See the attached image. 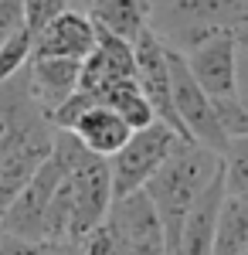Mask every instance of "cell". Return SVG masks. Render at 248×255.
<instances>
[{
    "label": "cell",
    "mask_w": 248,
    "mask_h": 255,
    "mask_svg": "<svg viewBox=\"0 0 248 255\" xmlns=\"http://www.w3.org/2000/svg\"><path fill=\"white\" fill-rule=\"evenodd\" d=\"M96 48V24L89 10H61L41 31H34V55L31 58H72L85 61Z\"/></svg>",
    "instance_id": "8fae6325"
},
{
    "label": "cell",
    "mask_w": 248,
    "mask_h": 255,
    "mask_svg": "<svg viewBox=\"0 0 248 255\" xmlns=\"http://www.w3.org/2000/svg\"><path fill=\"white\" fill-rule=\"evenodd\" d=\"M225 174L218 170V177L204 187V194L194 201L191 215L184 218L180 235L173 242V255H211L214 252V232H218V215L225 204Z\"/></svg>",
    "instance_id": "7c38bea8"
},
{
    "label": "cell",
    "mask_w": 248,
    "mask_h": 255,
    "mask_svg": "<svg viewBox=\"0 0 248 255\" xmlns=\"http://www.w3.org/2000/svg\"><path fill=\"white\" fill-rule=\"evenodd\" d=\"M106 221L119 235L126 255H150V252H160V249H170L167 232L160 225V215H156L146 191H133L126 197H116Z\"/></svg>",
    "instance_id": "ba28073f"
},
{
    "label": "cell",
    "mask_w": 248,
    "mask_h": 255,
    "mask_svg": "<svg viewBox=\"0 0 248 255\" xmlns=\"http://www.w3.org/2000/svg\"><path fill=\"white\" fill-rule=\"evenodd\" d=\"M20 24H24V7H20V0H0V44L10 38Z\"/></svg>",
    "instance_id": "603a6c76"
},
{
    "label": "cell",
    "mask_w": 248,
    "mask_h": 255,
    "mask_svg": "<svg viewBox=\"0 0 248 255\" xmlns=\"http://www.w3.org/2000/svg\"><path fill=\"white\" fill-rule=\"evenodd\" d=\"M150 255H173V249H160V252H150Z\"/></svg>",
    "instance_id": "d4e9b609"
},
{
    "label": "cell",
    "mask_w": 248,
    "mask_h": 255,
    "mask_svg": "<svg viewBox=\"0 0 248 255\" xmlns=\"http://www.w3.org/2000/svg\"><path fill=\"white\" fill-rule=\"evenodd\" d=\"M78 249H82V255H126L119 235L109 228V221H102L99 228H92L89 235L82 238V245H78Z\"/></svg>",
    "instance_id": "44dd1931"
},
{
    "label": "cell",
    "mask_w": 248,
    "mask_h": 255,
    "mask_svg": "<svg viewBox=\"0 0 248 255\" xmlns=\"http://www.w3.org/2000/svg\"><path fill=\"white\" fill-rule=\"evenodd\" d=\"M99 102H102V106H109L113 113H119V116L133 126V133H136V129H146V126L156 123V113H153L150 99L143 96V89L136 85V79L113 82V85L99 96Z\"/></svg>",
    "instance_id": "2e32d148"
},
{
    "label": "cell",
    "mask_w": 248,
    "mask_h": 255,
    "mask_svg": "<svg viewBox=\"0 0 248 255\" xmlns=\"http://www.w3.org/2000/svg\"><path fill=\"white\" fill-rule=\"evenodd\" d=\"M191 75L197 79V85L208 92L211 99H228V96H242L238 85V44L231 31H221L214 38L194 44L184 55Z\"/></svg>",
    "instance_id": "9c48e42d"
},
{
    "label": "cell",
    "mask_w": 248,
    "mask_h": 255,
    "mask_svg": "<svg viewBox=\"0 0 248 255\" xmlns=\"http://www.w3.org/2000/svg\"><path fill=\"white\" fill-rule=\"evenodd\" d=\"M27 255H82V249L72 245V242H51V238H44V242H27Z\"/></svg>",
    "instance_id": "cb8c5ba5"
},
{
    "label": "cell",
    "mask_w": 248,
    "mask_h": 255,
    "mask_svg": "<svg viewBox=\"0 0 248 255\" xmlns=\"http://www.w3.org/2000/svg\"><path fill=\"white\" fill-rule=\"evenodd\" d=\"M20 7H24V24L31 31H41L51 17L68 10V0H20Z\"/></svg>",
    "instance_id": "7402d4cb"
},
{
    "label": "cell",
    "mask_w": 248,
    "mask_h": 255,
    "mask_svg": "<svg viewBox=\"0 0 248 255\" xmlns=\"http://www.w3.org/2000/svg\"><path fill=\"white\" fill-rule=\"evenodd\" d=\"M245 252H248V201L225 197L211 255H245Z\"/></svg>",
    "instance_id": "e0dca14e"
},
{
    "label": "cell",
    "mask_w": 248,
    "mask_h": 255,
    "mask_svg": "<svg viewBox=\"0 0 248 255\" xmlns=\"http://www.w3.org/2000/svg\"><path fill=\"white\" fill-rule=\"evenodd\" d=\"M85 10L96 27L133 44L143 31H150L153 0H89Z\"/></svg>",
    "instance_id": "9a60e30c"
},
{
    "label": "cell",
    "mask_w": 248,
    "mask_h": 255,
    "mask_svg": "<svg viewBox=\"0 0 248 255\" xmlns=\"http://www.w3.org/2000/svg\"><path fill=\"white\" fill-rule=\"evenodd\" d=\"M221 170V157L211 153L208 146L194 143V139H180L170 150V157L160 163V170L146 180V194H150L153 208L160 215V225L167 232V242H177L184 218L191 215L194 201L204 194L211 180Z\"/></svg>",
    "instance_id": "6da1fadb"
},
{
    "label": "cell",
    "mask_w": 248,
    "mask_h": 255,
    "mask_svg": "<svg viewBox=\"0 0 248 255\" xmlns=\"http://www.w3.org/2000/svg\"><path fill=\"white\" fill-rule=\"evenodd\" d=\"M31 55H34V31L27 24H20L17 31L0 44V82H7L17 72H24Z\"/></svg>",
    "instance_id": "d6986e66"
},
{
    "label": "cell",
    "mask_w": 248,
    "mask_h": 255,
    "mask_svg": "<svg viewBox=\"0 0 248 255\" xmlns=\"http://www.w3.org/2000/svg\"><path fill=\"white\" fill-rule=\"evenodd\" d=\"M221 174H225L228 197L248 201V136L228 139V146L221 153Z\"/></svg>",
    "instance_id": "ac0fdd59"
},
{
    "label": "cell",
    "mask_w": 248,
    "mask_h": 255,
    "mask_svg": "<svg viewBox=\"0 0 248 255\" xmlns=\"http://www.w3.org/2000/svg\"><path fill=\"white\" fill-rule=\"evenodd\" d=\"M136 51V85L143 89V96L150 99L153 113H156V123L170 126L180 139H187L180 119H177V109H173V92H170V48L163 44V38L156 31H143L139 38L133 41Z\"/></svg>",
    "instance_id": "52a82bcc"
},
{
    "label": "cell",
    "mask_w": 248,
    "mask_h": 255,
    "mask_svg": "<svg viewBox=\"0 0 248 255\" xmlns=\"http://www.w3.org/2000/svg\"><path fill=\"white\" fill-rule=\"evenodd\" d=\"M180 143V136L170 126L153 123L146 129H136L133 136L126 139V146L109 157V174H113V197H126L133 191H143L160 163L170 157V150Z\"/></svg>",
    "instance_id": "277c9868"
},
{
    "label": "cell",
    "mask_w": 248,
    "mask_h": 255,
    "mask_svg": "<svg viewBox=\"0 0 248 255\" xmlns=\"http://www.w3.org/2000/svg\"><path fill=\"white\" fill-rule=\"evenodd\" d=\"M170 92H173V109H177V119L184 126L187 139L208 146L211 153H225L228 146V136L221 133L218 126V113H214V99L197 85V79L191 75L187 61L180 51L170 48Z\"/></svg>",
    "instance_id": "5b68a950"
},
{
    "label": "cell",
    "mask_w": 248,
    "mask_h": 255,
    "mask_svg": "<svg viewBox=\"0 0 248 255\" xmlns=\"http://www.w3.org/2000/svg\"><path fill=\"white\" fill-rule=\"evenodd\" d=\"M68 133H72L92 157L109 160L126 146V139L133 136V126L119 116V113H113L109 106L96 102V106H89V109L68 126Z\"/></svg>",
    "instance_id": "5bb4252c"
},
{
    "label": "cell",
    "mask_w": 248,
    "mask_h": 255,
    "mask_svg": "<svg viewBox=\"0 0 248 255\" xmlns=\"http://www.w3.org/2000/svg\"><path fill=\"white\" fill-rule=\"evenodd\" d=\"M113 201L116 197L109 160L89 157L55 191L51 204H48V218H44V238L82 245V238L109 218Z\"/></svg>",
    "instance_id": "7a4b0ae2"
},
{
    "label": "cell",
    "mask_w": 248,
    "mask_h": 255,
    "mask_svg": "<svg viewBox=\"0 0 248 255\" xmlns=\"http://www.w3.org/2000/svg\"><path fill=\"white\" fill-rule=\"evenodd\" d=\"M51 146H55V126L48 123V116L34 119L0 146V215L31 184L41 163L51 157Z\"/></svg>",
    "instance_id": "8992f818"
},
{
    "label": "cell",
    "mask_w": 248,
    "mask_h": 255,
    "mask_svg": "<svg viewBox=\"0 0 248 255\" xmlns=\"http://www.w3.org/2000/svg\"><path fill=\"white\" fill-rule=\"evenodd\" d=\"M123 79H136V51L129 41L116 38L109 31L96 27V48L89 51V58L82 61V75H78V92H89L99 102V96Z\"/></svg>",
    "instance_id": "30bf717a"
},
{
    "label": "cell",
    "mask_w": 248,
    "mask_h": 255,
    "mask_svg": "<svg viewBox=\"0 0 248 255\" xmlns=\"http://www.w3.org/2000/svg\"><path fill=\"white\" fill-rule=\"evenodd\" d=\"M245 255H248V252H245Z\"/></svg>",
    "instance_id": "484cf974"
},
{
    "label": "cell",
    "mask_w": 248,
    "mask_h": 255,
    "mask_svg": "<svg viewBox=\"0 0 248 255\" xmlns=\"http://www.w3.org/2000/svg\"><path fill=\"white\" fill-rule=\"evenodd\" d=\"M214 113H218V126L228 139L248 136V102L245 96H228L214 99Z\"/></svg>",
    "instance_id": "ffe728a7"
},
{
    "label": "cell",
    "mask_w": 248,
    "mask_h": 255,
    "mask_svg": "<svg viewBox=\"0 0 248 255\" xmlns=\"http://www.w3.org/2000/svg\"><path fill=\"white\" fill-rule=\"evenodd\" d=\"M24 75H27V89H31L34 102L41 106V113L48 116V123H51V113L78 89L82 61H72V58H31L27 68H24Z\"/></svg>",
    "instance_id": "4fadbf2b"
},
{
    "label": "cell",
    "mask_w": 248,
    "mask_h": 255,
    "mask_svg": "<svg viewBox=\"0 0 248 255\" xmlns=\"http://www.w3.org/2000/svg\"><path fill=\"white\" fill-rule=\"evenodd\" d=\"M248 24V0H153L150 27L167 48L187 55L194 44L221 31H238Z\"/></svg>",
    "instance_id": "3957f363"
}]
</instances>
